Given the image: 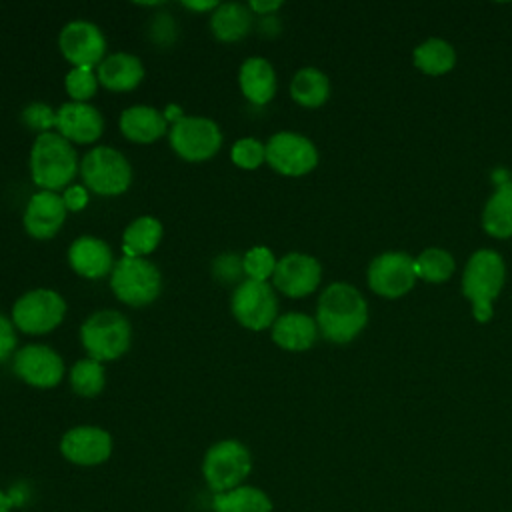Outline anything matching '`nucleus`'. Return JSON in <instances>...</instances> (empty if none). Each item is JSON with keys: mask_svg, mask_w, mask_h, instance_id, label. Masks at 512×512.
Instances as JSON below:
<instances>
[{"mask_svg": "<svg viewBox=\"0 0 512 512\" xmlns=\"http://www.w3.org/2000/svg\"><path fill=\"white\" fill-rule=\"evenodd\" d=\"M170 144L184 160L200 162L212 158L218 152L222 144V132L210 118L182 116L170 128Z\"/></svg>", "mask_w": 512, "mask_h": 512, "instance_id": "obj_9", "label": "nucleus"}, {"mask_svg": "<svg viewBox=\"0 0 512 512\" xmlns=\"http://www.w3.org/2000/svg\"><path fill=\"white\" fill-rule=\"evenodd\" d=\"M186 8H192V10H210V8H218V2L216 0H208V2H182Z\"/></svg>", "mask_w": 512, "mask_h": 512, "instance_id": "obj_39", "label": "nucleus"}, {"mask_svg": "<svg viewBox=\"0 0 512 512\" xmlns=\"http://www.w3.org/2000/svg\"><path fill=\"white\" fill-rule=\"evenodd\" d=\"M98 86V74L92 72V68L74 66L66 74V92L72 96L74 102H86L96 94Z\"/></svg>", "mask_w": 512, "mask_h": 512, "instance_id": "obj_33", "label": "nucleus"}, {"mask_svg": "<svg viewBox=\"0 0 512 512\" xmlns=\"http://www.w3.org/2000/svg\"><path fill=\"white\" fill-rule=\"evenodd\" d=\"M290 94L292 98L308 108L320 106L326 102L330 94V82L326 74H322L316 68H302L294 74L290 82Z\"/></svg>", "mask_w": 512, "mask_h": 512, "instance_id": "obj_28", "label": "nucleus"}, {"mask_svg": "<svg viewBox=\"0 0 512 512\" xmlns=\"http://www.w3.org/2000/svg\"><path fill=\"white\" fill-rule=\"evenodd\" d=\"M276 310V294L268 282L244 280L232 294V314L250 330H264L274 324Z\"/></svg>", "mask_w": 512, "mask_h": 512, "instance_id": "obj_10", "label": "nucleus"}, {"mask_svg": "<svg viewBox=\"0 0 512 512\" xmlns=\"http://www.w3.org/2000/svg\"><path fill=\"white\" fill-rule=\"evenodd\" d=\"M316 322L300 312H288L274 320L272 324V340L284 350H306L316 340Z\"/></svg>", "mask_w": 512, "mask_h": 512, "instance_id": "obj_23", "label": "nucleus"}, {"mask_svg": "<svg viewBox=\"0 0 512 512\" xmlns=\"http://www.w3.org/2000/svg\"><path fill=\"white\" fill-rule=\"evenodd\" d=\"M66 218V204L60 194L52 190L36 192L24 210V228L34 238H52Z\"/></svg>", "mask_w": 512, "mask_h": 512, "instance_id": "obj_17", "label": "nucleus"}, {"mask_svg": "<svg viewBox=\"0 0 512 512\" xmlns=\"http://www.w3.org/2000/svg\"><path fill=\"white\" fill-rule=\"evenodd\" d=\"M214 512H270V498L254 486H238L216 494L212 500Z\"/></svg>", "mask_w": 512, "mask_h": 512, "instance_id": "obj_27", "label": "nucleus"}, {"mask_svg": "<svg viewBox=\"0 0 512 512\" xmlns=\"http://www.w3.org/2000/svg\"><path fill=\"white\" fill-rule=\"evenodd\" d=\"M144 78V66L140 58L128 52H116L106 56L98 64V82L108 90H132Z\"/></svg>", "mask_w": 512, "mask_h": 512, "instance_id": "obj_20", "label": "nucleus"}, {"mask_svg": "<svg viewBox=\"0 0 512 512\" xmlns=\"http://www.w3.org/2000/svg\"><path fill=\"white\" fill-rule=\"evenodd\" d=\"M14 346H16L14 328H12L10 320L4 314H0V362L6 360L14 352Z\"/></svg>", "mask_w": 512, "mask_h": 512, "instance_id": "obj_36", "label": "nucleus"}, {"mask_svg": "<svg viewBox=\"0 0 512 512\" xmlns=\"http://www.w3.org/2000/svg\"><path fill=\"white\" fill-rule=\"evenodd\" d=\"M130 336V322L116 310L94 312L80 328V338L88 356L98 362L122 356L130 346Z\"/></svg>", "mask_w": 512, "mask_h": 512, "instance_id": "obj_4", "label": "nucleus"}, {"mask_svg": "<svg viewBox=\"0 0 512 512\" xmlns=\"http://www.w3.org/2000/svg\"><path fill=\"white\" fill-rule=\"evenodd\" d=\"M70 384H72V390L80 396H86V398L96 396L104 388V368H102V364L94 358L78 360L72 366Z\"/></svg>", "mask_w": 512, "mask_h": 512, "instance_id": "obj_30", "label": "nucleus"}, {"mask_svg": "<svg viewBox=\"0 0 512 512\" xmlns=\"http://www.w3.org/2000/svg\"><path fill=\"white\" fill-rule=\"evenodd\" d=\"M182 116H184V114H182V112H180V108H178V106H174V104H170V106L166 108V114H164V118H166V120H174V122H178Z\"/></svg>", "mask_w": 512, "mask_h": 512, "instance_id": "obj_40", "label": "nucleus"}, {"mask_svg": "<svg viewBox=\"0 0 512 512\" xmlns=\"http://www.w3.org/2000/svg\"><path fill=\"white\" fill-rule=\"evenodd\" d=\"M68 260L74 272L86 278H100L112 272V250L96 236H80L68 250Z\"/></svg>", "mask_w": 512, "mask_h": 512, "instance_id": "obj_19", "label": "nucleus"}, {"mask_svg": "<svg viewBox=\"0 0 512 512\" xmlns=\"http://www.w3.org/2000/svg\"><path fill=\"white\" fill-rule=\"evenodd\" d=\"M240 88L244 96L254 104H266L276 92V74L266 58L252 56L240 66Z\"/></svg>", "mask_w": 512, "mask_h": 512, "instance_id": "obj_21", "label": "nucleus"}, {"mask_svg": "<svg viewBox=\"0 0 512 512\" xmlns=\"http://www.w3.org/2000/svg\"><path fill=\"white\" fill-rule=\"evenodd\" d=\"M56 128L66 140L86 144L100 138L104 120L92 104L72 100L56 110Z\"/></svg>", "mask_w": 512, "mask_h": 512, "instance_id": "obj_18", "label": "nucleus"}, {"mask_svg": "<svg viewBox=\"0 0 512 512\" xmlns=\"http://www.w3.org/2000/svg\"><path fill=\"white\" fill-rule=\"evenodd\" d=\"M66 312L64 298L50 288H34L12 306L14 324L26 334H44L56 328Z\"/></svg>", "mask_w": 512, "mask_h": 512, "instance_id": "obj_8", "label": "nucleus"}, {"mask_svg": "<svg viewBox=\"0 0 512 512\" xmlns=\"http://www.w3.org/2000/svg\"><path fill=\"white\" fill-rule=\"evenodd\" d=\"M322 276V268L316 258L300 252H290L276 262L274 286L286 296L300 298L310 294Z\"/></svg>", "mask_w": 512, "mask_h": 512, "instance_id": "obj_15", "label": "nucleus"}, {"mask_svg": "<svg viewBox=\"0 0 512 512\" xmlns=\"http://www.w3.org/2000/svg\"><path fill=\"white\" fill-rule=\"evenodd\" d=\"M416 280L414 260L404 252H386L372 260L368 268L370 288L386 298L406 294Z\"/></svg>", "mask_w": 512, "mask_h": 512, "instance_id": "obj_12", "label": "nucleus"}, {"mask_svg": "<svg viewBox=\"0 0 512 512\" xmlns=\"http://www.w3.org/2000/svg\"><path fill=\"white\" fill-rule=\"evenodd\" d=\"M162 238V224L152 216L132 220L122 234V248L126 256L150 254Z\"/></svg>", "mask_w": 512, "mask_h": 512, "instance_id": "obj_26", "label": "nucleus"}, {"mask_svg": "<svg viewBox=\"0 0 512 512\" xmlns=\"http://www.w3.org/2000/svg\"><path fill=\"white\" fill-rule=\"evenodd\" d=\"M484 230L496 238L512 236V182H502L482 214Z\"/></svg>", "mask_w": 512, "mask_h": 512, "instance_id": "obj_25", "label": "nucleus"}, {"mask_svg": "<svg viewBox=\"0 0 512 512\" xmlns=\"http://www.w3.org/2000/svg\"><path fill=\"white\" fill-rule=\"evenodd\" d=\"M32 178L44 190L66 186L76 174V152L60 132H40L30 152Z\"/></svg>", "mask_w": 512, "mask_h": 512, "instance_id": "obj_2", "label": "nucleus"}, {"mask_svg": "<svg viewBox=\"0 0 512 512\" xmlns=\"http://www.w3.org/2000/svg\"><path fill=\"white\" fill-rule=\"evenodd\" d=\"M62 454L82 466L104 462L112 452V438L106 430L96 426H76L62 436Z\"/></svg>", "mask_w": 512, "mask_h": 512, "instance_id": "obj_16", "label": "nucleus"}, {"mask_svg": "<svg viewBox=\"0 0 512 512\" xmlns=\"http://www.w3.org/2000/svg\"><path fill=\"white\" fill-rule=\"evenodd\" d=\"M504 284V262L494 250H478L466 264L462 290L470 298L478 322L492 318V300Z\"/></svg>", "mask_w": 512, "mask_h": 512, "instance_id": "obj_3", "label": "nucleus"}, {"mask_svg": "<svg viewBox=\"0 0 512 512\" xmlns=\"http://www.w3.org/2000/svg\"><path fill=\"white\" fill-rule=\"evenodd\" d=\"M22 120L40 132H48V128L56 126V112L42 102H32L22 110Z\"/></svg>", "mask_w": 512, "mask_h": 512, "instance_id": "obj_35", "label": "nucleus"}, {"mask_svg": "<svg viewBox=\"0 0 512 512\" xmlns=\"http://www.w3.org/2000/svg\"><path fill=\"white\" fill-rule=\"evenodd\" d=\"M250 466V454L244 444L238 440H222L206 452L202 472L208 486L216 494H222L238 488L248 476Z\"/></svg>", "mask_w": 512, "mask_h": 512, "instance_id": "obj_7", "label": "nucleus"}, {"mask_svg": "<svg viewBox=\"0 0 512 512\" xmlns=\"http://www.w3.org/2000/svg\"><path fill=\"white\" fill-rule=\"evenodd\" d=\"M0 512H10V502L4 492H0Z\"/></svg>", "mask_w": 512, "mask_h": 512, "instance_id": "obj_41", "label": "nucleus"}, {"mask_svg": "<svg viewBox=\"0 0 512 512\" xmlns=\"http://www.w3.org/2000/svg\"><path fill=\"white\" fill-rule=\"evenodd\" d=\"M62 200L66 204V210L78 212V210H82L88 204V190L84 186H78V184L68 186L64 196H62Z\"/></svg>", "mask_w": 512, "mask_h": 512, "instance_id": "obj_37", "label": "nucleus"}, {"mask_svg": "<svg viewBox=\"0 0 512 512\" xmlns=\"http://www.w3.org/2000/svg\"><path fill=\"white\" fill-rule=\"evenodd\" d=\"M80 172L88 188L96 194H122L132 180V168L124 154L110 146H96L82 158Z\"/></svg>", "mask_w": 512, "mask_h": 512, "instance_id": "obj_6", "label": "nucleus"}, {"mask_svg": "<svg viewBox=\"0 0 512 512\" xmlns=\"http://www.w3.org/2000/svg\"><path fill=\"white\" fill-rule=\"evenodd\" d=\"M454 60H456V54H454L452 46L438 38L426 40L424 44H420L414 50V64L422 72L432 74V76L448 72L454 66Z\"/></svg>", "mask_w": 512, "mask_h": 512, "instance_id": "obj_29", "label": "nucleus"}, {"mask_svg": "<svg viewBox=\"0 0 512 512\" xmlns=\"http://www.w3.org/2000/svg\"><path fill=\"white\" fill-rule=\"evenodd\" d=\"M280 4L282 2H278V0H274V2H258V0H252L250 4H248V8L250 10H254V12H272V10H276V8H280Z\"/></svg>", "mask_w": 512, "mask_h": 512, "instance_id": "obj_38", "label": "nucleus"}, {"mask_svg": "<svg viewBox=\"0 0 512 512\" xmlns=\"http://www.w3.org/2000/svg\"><path fill=\"white\" fill-rule=\"evenodd\" d=\"M274 268H276V258L272 250L266 246L250 248L242 258V272L248 276V280L266 282V278L274 274Z\"/></svg>", "mask_w": 512, "mask_h": 512, "instance_id": "obj_32", "label": "nucleus"}, {"mask_svg": "<svg viewBox=\"0 0 512 512\" xmlns=\"http://www.w3.org/2000/svg\"><path fill=\"white\" fill-rule=\"evenodd\" d=\"M58 46L66 60H70L74 66L92 68L94 64L102 62L106 40L94 22L72 20L60 30Z\"/></svg>", "mask_w": 512, "mask_h": 512, "instance_id": "obj_13", "label": "nucleus"}, {"mask_svg": "<svg viewBox=\"0 0 512 512\" xmlns=\"http://www.w3.org/2000/svg\"><path fill=\"white\" fill-rule=\"evenodd\" d=\"M414 270L426 282H442L454 272V260L446 250L428 248L414 260Z\"/></svg>", "mask_w": 512, "mask_h": 512, "instance_id": "obj_31", "label": "nucleus"}, {"mask_svg": "<svg viewBox=\"0 0 512 512\" xmlns=\"http://www.w3.org/2000/svg\"><path fill=\"white\" fill-rule=\"evenodd\" d=\"M250 22H252L250 8L240 2L218 4V8H214L210 18L214 36L224 42L240 40L250 30Z\"/></svg>", "mask_w": 512, "mask_h": 512, "instance_id": "obj_24", "label": "nucleus"}, {"mask_svg": "<svg viewBox=\"0 0 512 512\" xmlns=\"http://www.w3.org/2000/svg\"><path fill=\"white\" fill-rule=\"evenodd\" d=\"M368 320V308L362 294L344 282L330 284L316 310V322L320 332L332 342H350Z\"/></svg>", "mask_w": 512, "mask_h": 512, "instance_id": "obj_1", "label": "nucleus"}, {"mask_svg": "<svg viewBox=\"0 0 512 512\" xmlns=\"http://www.w3.org/2000/svg\"><path fill=\"white\" fill-rule=\"evenodd\" d=\"M266 162L280 174L302 176L318 162L314 144L296 132H276L266 142Z\"/></svg>", "mask_w": 512, "mask_h": 512, "instance_id": "obj_11", "label": "nucleus"}, {"mask_svg": "<svg viewBox=\"0 0 512 512\" xmlns=\"http://www.w3.org/2000/svg\"><path fill=\"white\" fill-rule=\"evenodd\" d=\"M232 162L240 168H256L266 160V146L256 138H240L232 146Z\"/></svg>", "mask_w": 512, "mask_h": 512, "instance_id": "obj_34", "label": "nucleus"}, {"mask_svg": "<svg viewBox=\"0 0 512 512\" xmlns=\"http://www.w3.org/2000/svg\"><path fill=\"white\" fill-rule=\"evenodd\" d=\"M120 130L128 140L148 144L166 132V118L152 106L136 104L120 114Z\"/></svg>", "mask_w": 512, "mask_h": 512, "instance_id": "obj_22", "label": "nucleus"}, {"mask_svg": "<svg viewBox=\"0 0 512 512\" xmlns=\"http://www.w3.org/2000/svg\"><path fill=\"white\" fill-rule=\"evenodd\" d=\"M14 372L36 388H52L62 380L64 362L44 344H28L14 354Z\"/></svg>", "mask_w": 512, "mask_h": 512, "instance_id": "obj_14", "label": "nucleus"}, {"mask_svg": "<svg viewBox=\"0 0 512 512\" xmlns=\"http://www.w3.org/2000/svg\"><path fill=\"white\" fill-rule=\"evenodd\" d=\"M160 272L142 256L120 258L110 274V286L118 300L130 306H146L160 294Z\"/></svg>", "mask_w": 512, "mask_h": 512, "instance_id": "obj_5", "label": "nucleus"}]
</instances>
